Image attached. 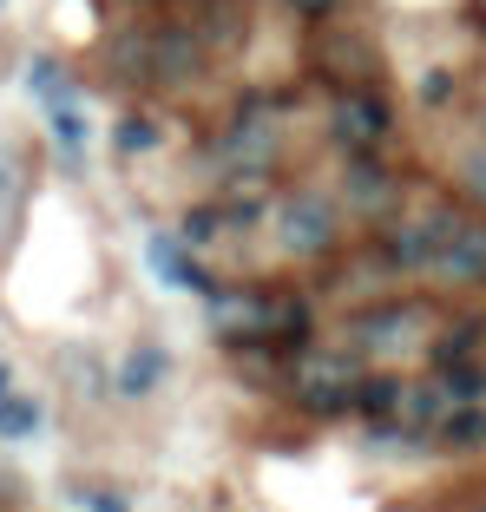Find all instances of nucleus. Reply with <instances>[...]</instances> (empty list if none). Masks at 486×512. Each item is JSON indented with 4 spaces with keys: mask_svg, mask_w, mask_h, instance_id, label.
Masks as SVG:
<instances>
[{
    "mask_svg": "<svg viewBox=\"0 0 486 512\" xmlns=\"http://www.w3.org/2000/svg\"><path fill=\"white\" fill-rule=\"evenodd\" d=\"M276 243L289 256H322L335 243V204L322 191H289L276 204Z\"/></svg>",
    "mask_w": 486,
    "mask_h": 512,
    "instance_id": "f257e3e1",
    "label": "nucleus"
},
{
    "mask_svg": "<svg viewBox=\"0 0 486 512\" xmlns=\"http://www.w3.org/2000/svg\"><path fill=\"white\" fill-rule=\"evenodd\" d=\"M454 217L460 211H441V204H434V211H414L408 224L388 237V263H395V270H427L434 250L447 243V230H454Z\"/></svg>",
    "mask_w": 486,
    "mask_h": 512,
    "instance_id": "f03ea898",
    "label": "nucleus"
},
{
    "mask_svg": "<svg viewBox=\"0 0 486 512\" xmlns=\"http://www.w3.org/2000/svg\"><path fill=\"white\" fill-rule=\"evenodd\" d=\"M427 270L441 276V283H486V224L454 217V230H447V243L434 250Z\"/></svg>",
    "mask_w": 486,
    "mask_h": 512,
    "instance_id": "7ed1b4c3",
    "label": "nucleus"
},
{
    "mask_svg": "<svg viewBox=\"0 0 486 512\" xmlns=\"http://www.w3.org/2000/svg\"><path fill=\"white\" fill-rule=\"evenodd\" d=\"M421 342H427L421 309H375L355 322V348H375V355H414Z\"/></svg>",
    "mask_w": 486,
    "mask_h": 512,
    "instance_id": "20e7f679",
    "label": "nucleus"
},
{
    "mask_svg": "<svg viewBox=\"0 0 486 512\" xmlns=\"http://www.w3.org/2000/svg\"><path fill=\"white\" fill-rule=\"evenodd\" d=\"M329 132H335V145H342V151H368L381 132H388V106L368 99V92H342L335 112H329Z\"/></svg>",
    "mask_w": 486,
    "mask_h": 512,
    "instance_id": "39448f33",
    "label": "nucleus"
},
{
    "mask_svg": "<svg viewBox=\"0 0 486 512\" xmlns=\"http://www.w3.org/2000/svg\"><path fill=\"white\" fill-rule=\"evenodd\" d=\"M165 375H171L165 348L158 342H132L119 362H112V394H119V401H145L152 388H165Z\"/></svg>",
    "mask_w": 486,
    "mask_h": 512,
    "instance_id": "423d86ee",
    "label": "nucleus"
},
{
    "mask_svg": "<svg viewBox=\"0 0 486 512\" xmlns=\"http://www.w3.org/2000/svg\"><path fill=\"white\" fill-rule=\"evenodd\" d=\"M270 158H276V119H263V112L237 119L230 138L217 145V165H224V171H263Z\"/></svg>",
    "mask_w": 486,
    "mask_h": 512,
    "instance_id": "0eeeda50",
    "label": "nucleus"
},
{
    "mask_svg": "<svg viewBox=\"0 0 486 512\" xmlns=\"http://www.w3.org/2000/svg\"><path fill=\"white\" fill-rule=\"evenodd\" d=\"M303 401L316 414H342L355 401V362L349 355H322V362H303Z\"/></svg>",
    "mask_w": 486,
    "mask_h": 512,
    "instance_id": "6e6552de",
    "label": "nucleus"
},
{
    "mask_svg": "<svg viewBox=\"0 0 486 512\" xmlns=\"http://www.w3.org/2000/svg\"><path fill=\"white\" fill-rule=\"evenodd\" d=\"M145 263H152V276L165 289H191V296L211 289V283H204V270L191 263V243H178V237H152V243H145Z\"/></svg>",
    "mask_w": 486,
    "mask_h": 512,
    "instance_id": "1a4fd4ad",
    "label": "nucleus"
},
{
    "mask_svg": "<svg viewBox=\"0 0 486 512\" xmlns=\"http://www.w3.org/2000/svg\"><path fill=\"white\" fill-rule=\"evenodd\" d=\"M198 66H204V53H198V40H191L184 27H171V33L152 40V79H165V86H191Z\"/></svg>",
    "mask_w": 486,
    "mask_h": 512,
    "instance_id": "9d476101",
    "label": "nucleus"
},
{
    "mask_svg": "<svg viewBox=\"0 0 486 512\" xmlns=\"http://www.w3.org/2000/svg\"><path fill=\"white\" fill-rule=\"evenodd\" d=\"M20 204H27V165H20L14 145H0V250H7V237L20 224Z\"/></svg>",
    "mask_w": 486,
    "mask_h": 512,
    "instance_id": "9b49d317",
    "label": "nucleus"
},
{
    "mask_svg": "<svg viewBox=\"0 0 486 512\" xmlns=\"http://www.w3.org/2000/svg\"><path fill=\"white\" fill-rule=\"evenodd\" d=\"M46 125H53V138H60L66 165H86L92 125H86V112H79V99H60V106H46Z\"/></svg>",
    "mask_w": 486,
    "mask_h": 512,
    "instance_id": "f8f14e48",
    "label": "nucleus"
},
{
    "mask_svg": "<svg viewBox=\"0 0 486 512\" xmlns=\"http://www.w3.org/2000/svg\"><path fill=\"white\" fill-rule=\"evenodd\" d=\"M40 427H46V401H33L20 388L0 394V440H33Z\"/></svg>",
    "mask_w": 486,
    "mask_h": 512,
    "instance_id": "ddd939ff",
    "label": "nucleus"
},
{
    "mask_svg": "<svg viewBox=\"0 0 486 512\" xmlns=\"http://www.w3.org/2000/svg\"><path fill=\"white\" fill-rule=\"evenodd\" d=\"M388 191H395V178H388L381 165H368V158H355V165H349V204H355V211H381Z\"/></svg>",
    "mask_w": 486,
    "mask_h": 512,
    "instance_id": "4468645a",
    "label": "nucleus"
},
{
    "mask_svg": "<svg viewBox=\"0 0 486 512\" xmlns=\"http://www.w3.org/2000/svg\"><path fill=\"white\" fill-rule=\"evenodd\" d=\"M349 407H362L368 421H388V414L401 407V381H395V375H368V381H355V401H349Z\"/></svg>",
    "mask_w": 486,
    "mask_h": 512,
    "instance_id": "2eb2a0df",
    "label": "nucleus"
},
{
    "mask_svg": "<svg viewBox=\"0 0 486 512\" xmlns=\"http://www.w3.org/2000/svg\"><path fill=\"white\" fill-rule=\"evenodd\" d=\"M441 440H447V447H480V440H486V414L473 401H454L441 414Z\"/></svg>",
    "mask_w": 486,
    "mask_h": 512,
    "instance_id": "dca6fc26",
    "label": "nucleus"
},
{
    "mask_svg": "<svg viewBox=\"0 0 486 512\" xmlns=\"http://www.w3.org/2000/svg\"><path fill=\"white\" fill-rule=\"evenodd\" d=\"M401 407H408L414 421H441L447 407H454V394H447V381H421L414 394H401Z\"/></svg>",
    "mask_w": 486,
    "mask_h": 512,
    "instance_id": "f3484780",
    "label": "nucleus"
},
{
    "mask_svg": "<svg viewBox=\"0 0 486 512\" xmlns=\"http://www.w3.org/2000/svg\"><path fill=\"white\" fill-rule=\"evenodd\" d=\"M112 145H119V151H132V158H145V151L158 145V125L145 119V112H132V119H119V125H112Z\"/></svg>",
    "mask_w": 486,
    "mask_h": 512,
    "instance_id": "a211bd4d",
    "label": "nucleus"
},
{
    "mask_svg": "<svg viewBox=\"0 0 486 512\" xmlns=\"http://www.w3.org/2000/svg\"><path fill=\"white\" fill-rule=\"evenodd\" d=\"M33 99H40V106L73 99V86H66V73H53V60H33Z\"/></svg>",
    "mask_w": 486,
    "mask_h": 512,
    "instance_id": "6ab92c4d",
    "label": "nucleus"
},
{
    "mask_svg": "<svg viewBox=\"0 0 486 512\" xmlns=\"http://www.w3.org/2000/svg\"><path fill=\"white\" fill-rule=\"evenodd\" d=\"M460 178H467V191L486 204V145H473L467 158H460Z\"/></svg>",
    "mask_w": 486,
    "mask_h": 512,
    "instance_id": "aec40b11",
    "label": "nucleus"
},
{
    "mask_svg": "<svg viewBox=\"0 0 486 512\" xmlns=\"http://www.w3.org/2000/svg\"><path fill=\"white\" fill-rule=\"evenodd\" d=\"M329 7H335V0H296V14H309V20H322Z\"/></svg>",
    "mask_w": 486,
    "mask_h": 512,
    "instance_id": "412c9836",
    "label": "nucleus"
},
{
    "mask_svg": "<svg viewBox=\"0 0 486 512\" xmlns=\"http://www.w3.org/2000/svg\"><path fill=\"white\" fill-rule=\"evenodd\" d=\"M92 506H99V512H125V499H92Z\"/></svg>",
    "mask_w": 486,
    "mask_h": 512,
    "instance_id": "4be33fe9",
    "label": "nucleus"
},
{
    "mask_svg": "<svg viewBox=\"0 0 486 512\" xmlns=\"http://www.w3.org/2000/svg\"><path fill=\"white\" fill-rule=\"evenodd\" d=\"M7 388H14V368H0V394H7Z\"/></svg>",
    "mask_w": 486,
    "mask_h": 512,
    "instance_id": "5701e85b",
    "label": "nucleus"
},
{
    "mask_svg": "<svg viewBox=\"0 0 486 512\" xmlns=\"http://www.w3.org/2000/svg\"><path fill=\"white\" fill-rule=\"evenodd\" d=\"M0 14H7V0H0Z\"/></svg>",
    "mask_w": 486,
    "mask_h": 512,
    "instance_id": "b1692460",
    "label": "nucleus"
}]
</instances>
